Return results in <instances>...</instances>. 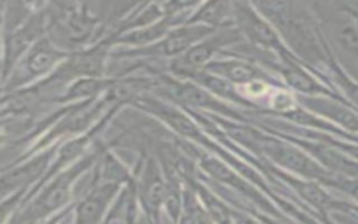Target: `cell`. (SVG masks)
<instances>
[{
  "label": "cell",
  "instance_id": "30bf717a",
  "mask_svg": "<svg viewBox=\"0 0 358 224\" xmlns=\"http://www.w3.org/2000/svg\"><path fill=\"white\" fill-rule=\"evenodd\" d=\"M60 57L62 53H59L46 39H41L27 56L25 66L31 76H41L49 71Z\"/></svg>",
  "mask_w": 358,
  "mask_h": 224
},
{
  "label": "cell",
  "instance_id": "277c9868",
  "mask_svg": "<svg viewBox=\"0 0 358 224\" xmlns=\"http://www.w3.org/2000/svg\"><path fill=\"white\" fill-rule=\"evenodd\" d=\"M81 165L74 167L71 171L62 174L57 176L49 186L48 189L41 195V197L36 200L35 207H34V214L36 217H43L53 210L59 209L69 197L70 192V185L74 179V176L80 172Z\"/></svg>",
  "mask_w": 358,
  "mask_h": 224
},
{
  "label": "cell",
  "instance_id": "ac0fdd59",
  "mask_svg": "<svg viewBox=\"0 0 358 224\" xmlns=\"http://www.w3.org/2000/svg\"><path fill=\"white\" fill-rule=\"evenodd\" d=\"M231 4L227 1H208L201 6L192 21H203L207 24H220L231 14Z\"/></svg>",
  "mask_w": 358,
  "mask_h": 224
},
{
  "label": "cell",
  "instance_id": "5bb4252c",
  "mask_svg": "<svg viewBox=\"0 0 358 224\" xmlns=\"http://www.w3.org/2000/svg\"><path fill=\"white\" fill-rule=\"evenodd\" d=\"M46 160H48L46 155L39 157L38 160H35L32 162H28L24 167H20L18 169L4 175L3 176V183H1L3 190L7 192V190L15 189L18 186H22V185H27L28 182H31L42 171V168L46 164Z\"/></svg>",
  "mask_w": 358,
  "mask_h": 224
},
{
  "label": "cell",
  "instance_id": "3957f363",
  "mask_svg": "<svg viewBox=\"0 0 358 224\" xmlns=\"http://www.w3.org/2000/svg\"><path fill=\"white\" fill-rule=\"evenodd\" d=\"M234 32H224L220 35H215L214 38L206 39L199 45H193L182 59L173 62L172 67L176 73H186L190 76L196 69L203 67L208 59L215 53V50L227 43L234 42L236 38L232 35Z\"/></svg>",
  "mask_w": 358,
  "mask_h": 224
},
{
  "label": "cell",
  "instance_id": "5b68a950",
  "mask_svg": "<svg viewBox=\"0 0 358 224\" xmlns=\"http://www.w3.org/2000/svg\"><path fill=\"white\" fill-rule=\"evenodd\" d=\"M103 59H105V46L99 45L92 48L91 50L83 52L80 55L73 56L64 67L59 71L57 76L63 77H98L102 73V66H103Z\"/></svg>",
  "mask_w": 358,
  "mask_h": 224
},
{
  "label": "cell",
  "instance_id": "2e32d148",
  "mask_svg": "<svg viewBox=\"0 0 358 224\" xmlns=\"http://www.w3.org/2000/svg\"><path fill=\"white\" fill-rule=\"evenodd\" d=\"M193 77L201 83V85L207 87L208 90H211L213 92L224 97V98H229L234 101H241V98L238 97L234 85L231 81H228L227 78H222L217 74H211V73H201V74H193Z\"/></svg>",
  "mask_w": 358,
  "mask_h": 224
},
{
  "label": "cell",
  "instance_id": "4316f807",
  "mask_svg": "<svg viewBox=\"0 0 358 224\" xmlns=\"http://www.w3.org/2000/svg\"><path fill=\"white\" fill-rule=\"evenodd\" d=\"M180 224H196V223H194V220L192 218V216H190L189 213H186V214H183V216L180 217Z\"/></svg>",
  "mask_w": 358,
  "mask_h": 224
},
{
  "label": "cell",
  "instance_id": "9c48e42d",
  "mask_svg": "<svg viewBox=\"0 0 358 224\" xmlns=\"http://www.w3.org/2000/svg\"><path fill=\"white\" fill-rule=\"evenodd\" d=\"M116 185H105L94 190L77 207V224H95L101 217L106 203L115 193Z\"/></svg>",
  "mask_w": 358,
  "mask_h": 224
},
{
  "label": "cell",
  "instance_id": "e0dca14e",
  "mask_svg": "<svg viewBox=\"0 0 358 224\" xmlns=\"http://www.w3.org/2000/svg\"><path fill=\"white\" fill-rule=\"evenodd\" d=\"M289 183L296 189V192L310 204H313L317 209H323L330 204V197L313 182L306 181H295L294 178H287Z\"/></svg>",
  "mask_w": 358,
  "mask_h": 224
},
{
  "label": "cell",
  "instance_id": "52a82bcc",
  "mask_svg": "<svg viewBox=\"0 0 358 224\" xmlns=\"http://www.w3.org/2000/svg\"><path fill=\"white\" fill-rule=\"evenodd\" d=\"M213 32V28L201 27V25H192V27H183L176 31H172L166 39L159 43L161 52L166 56H176L180 53H186L194 42L201 39L203 36Z\"/></svg>",
  "mask_w": 358,
  "mask_h": 224
},
{
  "label": "cell",
  "instance_id": "cb8c5ba5",
  "mask_svg": "<svg viewBox=\"0 0 358 224\" xmlns=\"http://www.w3.org/2000/svg\"><path fill=\"white\" fill-rule=\"evenodd\" d=\"M166 210L172 216V218L176 221L179 218V210H180V197H179V188L173 182L166 185V193L164 200Z\"/></svg>",
  "mask_w": 358,
  "mask_h": 224
},
{
  "label": "cell",
  "instance_id": "6da1fadb",
  "mask_svg": "<svg viewBox=\"0 0 358 224\" xmlns=\"http://www.w3.org/2000/svg\"><path fill=\"white\" fill-rule=\"evenodd\" d=\"M259 146L264 154H267L273 161H275L281 167H285L294 172H298L309 178L326 176V172L316 162H313L309 157H306L303 153H301L298 148L292 146L275 140H264L259 143Z\"/></svg>",
  "mask_w": 358,
  "mask_h": 224
},
{
  "label": "cell",
  "instance_id": "7c38bea8",
  "mask_svg": "<svg viewBox=\"0 0 358 224\" xmlns=\"http://www.w3.org/2000/svg\"><path fill=\"white\" fill-rule=\"evenodd\" d=\"M41 22L42 21L39 17H34L24 28H21L20 31L14 32L10 36L6 46V70L13 63V60H15L38 35V32L41 31Z\"/></svg>",
  "mask_w": 358,
  "mask_h": 224
},
{
  "label": "cell",
  "instance_id": "484cf974",
  "mask_svg": "<svg viewBox=\"0 0 358 224\" xmlns=\"http://www.w3.org/2000/svg\"><path fill=\"white\" fill-rule=\"evenodd\" d=\"M341 188L350 193L354 199L358 200V182L357 181H345L341 183Z\"/></svg>",
  "mask_w": 358,
  "mask_h": 224
},
{
  "label": "cell",
  "instance_id": "ffe728a7",
  "mask_svg": "<svg viewBox=\"0 0 358 224\" xmlns=\"http://www.w3.org/2000/svg\"><path fill=\"white\" fill-rule=\"evenodd\" d=\"M109 84V81H105L98 77H87V78H80L77 83H74L69 94H66L67 99H74V98H81V97H88L92 95L94 92H98L99 90L105 88Z\"/></svg>",
  "mask_w": 358,
  "mask_h": 224
},
{
  "label": "cell",
  "instance_id": "8992f818",
  "mask_svg": "<svg viewBox=\"0 0 358 224\" xmlns=\"http://www.w3.org/2000/svg\"><path fill=\"white\" fill-rule=\"evenodd\" d=\"M164 90L166 94L182 104L200 106V108H211V109H224V106L214 99L203 87H199L193 83H180V81H166Z\"/></svg>",
  "mask_w": 358,
  "mask_h": 224
},
{
  "label": "cell",
  "instance_id": "603a6c76",
  "mask_svg": "<svg viewBox=\"0 0 358 224\" xmlns=\"http://www.w3.org/2000/svg\"><path fill=\"white\" fill-rule=\"evenodd\" d=\"M323 111L327 112L337 122H340L344 126H347L348 129L358 130V116L355 113L350 112L348 109H345L343 106H338V105H330V106L324 105Z\"/></svg>",
  "mask_w": 358,
  "mask_h": 224
},
{
  "label": "cell",
  "instance_id": "f1b7e54d",
  "mask_svg": "<svg viewBox=\"0 0 358 224\" xmlns=\"http://www.w3.org/2000/svg\"><path fill=\"white\" fill-rule=\"evenodd\" d=\"M354 98L357 99V102H358V87L357 88H354Z\"/></svg>",
  "mask_w": 358,
  "mask_h": 224
},
{
  "label": "cell",
  "instance_id": "ba28073f",
  "mask_svg": "<svg viewBox=\"0 0 358 224\" xmlns=\"http://www.w3.org/2000/svg\"><path fill=\"white\" fill-rule=\"evenodd\" d=\"M208 70L220 77L227 78L231 83L238 84H252L257 81L260 76H263V73L257 67L241 60L214 62L208 66Z\"/></svg>",
  "mask_w": 358,
  "mask_h": 224
},
{
  "label": "cell",
  "instance_id": "7a4b0ae2",
  "mask_svg": "<svg viewBox=\"0 0 358 224\" xmlns=\"http://www.w3.org/2000/svg\"><path fill=\"white\" fill-rule=\"evenodd\" d=\"M234 15L235 20L238 21L239 28L242 29L243 34H246V36L250 41L266 48H281V43L273 28L259 14H256V11L249 4L235 3Z\"/></svg>",
  "mask_w": 358,
  "mask_h": 224
},
{
  "label": "cell",
  "instance_id": "7402d4cb",
  "mask_svg": "<svg viewBox=\"0 0 358 224\" xmlns=\"http://www.w3.org/2000/svg\"><path fill=\"white\" fill-rule=\"evenodd\" d=\"M168 29V22L166 21H161L155 25H151L145 29L137 31V32H131L124 38H120L119 42H129V43H147L148 41H152L155 38H159L162 34H165V31Z\"/></svg>",
  "mask_w": 358,
  "mask_h": 224
},
{
  "label": "cell",
  "instance_id": "d4e9b609",
  "mask_svg": "<svg viewBox=\"0 0 358 224\" xmlns=\"http://www.w3.org/2000/svg\"><path fill=\"white\" fill-rule=\"evenodd\" d=\"M340 36L345 46H348L350 49H358V32L354 29V27L347 25L341 28Z\"/></svg>",
  "mask_w": 358,
  "mask_h": 224
},
{
  "label": "cell",
  "instance_id": "d6986e66",
  "mask_svg": "<svg viewBox=\"0 0 358 224\" xmlns=\"http://www.w3.org/2000/svg\"><path fill=\"white\" fill-rule=\"evenodd\" d=\"M284 78L292 88H295L301 92L313 94V92L322 91L320 85L310 76H308L305 71H302L298 67L285 69L284 70Z\"/></svg>",
  "mask_w": 358,
  "mask_h": 224
},
{
  "label": "cell",
  "instance_id": "83f0119b",
  "mask_svg": "<svg viewBox=\"0 0 358 224\" xmlns=\"http://www.w3.org/2000/svg\"><path fill=\"white\" fill-rule=\"evenodd\" d=\"M242 224H260V223H257V221H255V220H252V218H245Z\"/></svg>",
  "mask_w": 358,
  "mask_h": 224
},
{
  "label": "cell",
  "instance_id": "8fae6325",
  "mask_svg": "<svg viewBox=\"0 0 358 224\" xmlns=\"http://www.w3.org/2000/svg\"><path fill=\"white\" fill-rule=\"evenodd\" d=\"M145 101H147V109L152 111L159 118H162L176 132H179L180 134L187 136L190 139L201 140V133H200L199 127L194 125V122L190 118H187L186 115H183L179 111H175L172 108H168V106H164V105H159V104L155 105L150 99H145Z\"/></svg>",
  "mask_w": 358,
  "mask_h": 224
},
{
  "label": "cell",
  "instance_id": "44dd1931",
  "mask_svg": "<svg viewBox=\"0 0 358 224\" xmlns=\"http://www.w3.org/2000/svg\"><path fill=\"white\" fill-rule=\"evenodd\" d=\"M199 192H200V196L203 197L207 213L210 214L213 221H215L217 224H231L229 211L227 210V207L218 199L211 196L206 189L199 188Z\"/></svg>",
  "mask_w": 358,
  "mask_h": 224
},
{
  "label": "cell",
  "instance_id": "4fadbf2b",
  "mask_svg": "<svg viewBox=\"0 0 358 224\" xmlns=\"http://www.w3.org/2000/svg\"><path fill=\"white\" fill-rule=\"evenodd\" d=\"M165 193H166V185L162 182L159 174L152 167V164L148 165L145 169L144 182H143V200L147 209L155 213L159 204L165 200Z\"/></svg>",
  "mask_w": 358,
  "mask_h": 224
},
{
  "label": "cell",
  "instance_id": "9a60e30c",
  "mask_svg": "<svg viewBox=\"0 0 358 224\" xmlns=\"http://www.w3.org/2000/svg\"><path fill=\"white\" fill-rule=\"evenodd\" d=\"M204 171L207 174H210L213 178H215L217 181L222 182V183H227V185H231L239 190H243V192H249V188L246 183L242 182V179H239L235 172H232L225 164H222L221 161L215 160V158H206L203 162H201Z\"/></svg>",
  "mask_w": 358,
  "mask_h": 224
}]
</instances>
